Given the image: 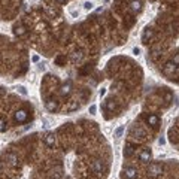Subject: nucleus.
<instances>
[{
	"mask_svg": "<svg viewBox=\"0 0 179 179\" xmlns=\"http://www.w3.org/2000/svg\"><path fill=\"white\" fill-rule=\"evenodd\" d=\"M148 173H149V176H152V178L160 176V175L163 173V166H161V164H158V163H152V164H149V167H148Z\"/></svg>",
	"mask_w": 179,
	"mask_h": 179,
	"instance_id": "f257e3e1",
	"label": "nucleus"
},
{
	"mask_svg": "<svg viewBox=\"0 0 179 179\" xmlns=\"http://www.w3.org/2000/svg\"><path fill=\"white\" fill-rule=\"evenodd\" d=\"M27 119H29V112L25 110V109H18L15 112V122L23 124V122L27 121Z\"/></svg>",
	"mask_w": 179,
	"mask_h": 179,
	"instance_id": "f03ea898",
	"label": "nucleus"
},
{
	"mask_svg": "<svg viewBox=\"0 0 179 179\" xmlns=\"http://www.w3.org/2000/svg\"><path fill=\"white\" fill-rule=\"evenodd\" d=\"M45 108L48 112H57L58 110V102L55 98H48V100L45 102Z\"/></svg>",
	"mask_w": 179,
	"mask_h": 179,
	"instance_id": "7ed1b4c3",
	"label": "nucleus"
},
{
	"mask_svg": "<svg viewBox=\"0 0 179 179\" xmlns=\"http://www.w3.org/2000/svg\"><path fill=\"white\" fill-rule=\"evenodd\" d=\"M122 175L125 179H136L137 178V169L136 167H125Z\"/></svg>",
	"mask_w": 179,
	"mask_h": 179,
	"instance_id": "20e7f679",
	"label": "nucleus"
},
{
	"mask_svg": "<svg viewBox=\"0 0 179 179\" xmlns=\"http://www.w3.org/2000/svg\"><path fill=\"white\" fill-rule=\"evenodd\" d=\"M152 36H154V31H152V29H149V27H146L143 30V35H142V43H149V41L152 39Z\"/></svg>",
	"mask_w": 179,
	"mask_h": 179,
	"instance_id": "39448f33",
	"label": "nucleus"
},
{
	"mask_svg": "<svg viewBox=\"0 0 179 179\" xmlns=\"http://www.w3.org/2000/svg\"><path fill=\"white\" fill-rule=\"evenodd\" d=\"M92 170H94V173L97 175H102L104 172V164L102 160H96L94 163H92Z\"/></svg>",
	"mask_w": 179,
	"mask_h": 179,
	"instance_id": "423d86ee",
	"label": "nucleus"
},
{
	"mask_svg": "<svg viewBox=\"0 0 179 179\" xmlns=\"http://www.w3.org/2000/svg\"><path fill=\"white\" fill-rule=\"evenodd\" d=\"M43 140H45V145H46V146L52 148V146L55 145V136H54V133H46L45 137H43Z\"/></svg>",
	"mask_w": 179,
	"mask_h": 179,
	"instance_id": "0eeeda50",
	"label": "nucleus"
},
{
	"mask_svg": "<svg viewBox=\"0 0 179 179\" xmlns=\"http://www.w3.org/2000/svg\"><path fill=\"white\" fill-rule=\"evenodd\" d=\"M72 92V82H66V84H63L61 87H60V94L61 96H69Z\"/></svg>",
	"mask_w": 179,
	"mask_h": 179,
	"instance_id": "6e6552de",
	"label": "nucleus"
},
{
	"mask_svg": "<svg viewBox=\"0 0 179 179\" xmlns=\"http://www.w3.org/2000/svg\"><path fill=\"white\" fill-rule=\"evenodd\" d=\"M146 122L151 125V127L155 128V127H158V124H160V118H158L157 115H152V114H151V115L146 116Z\"/></svg>",
	"mask_w": 179,
	"mask_h": 179,
	"instance_id": "1a4fd4ad",
	"label": "nucleus"
},
{
	"mask_svg": "<svg viewBox=\"0 0 179 179\" xmlns=\"http://www.w3.org/2000/svg\"><path fill=\"white\" fill-rule=\"evenodd\" d=\"M176 67H178V66H176L173 61H169L167 64L164 66V73H166V75H172V73H175Z\"/></svg>",
	"mask_w": 179,
	"mask_h": 179,
	"instance_id": "9d476101",
	"label": "nucleus"
},
{
	"mask_svg": "<svg viewBox=\"0 0 179 179\" xmlns=\"http://www.w3.org/2000/svg\"><path fill=\"white\" fill-rule=\"evenodd\" d=\"M139 158H140V161L148 163V161L151 160V151H149V149H143V151L140 152V155H139Z\"/></svg>",
	"mask_w": 179,
	"mask_h": 179,
	"instance_id": "9b49d317",
	"label": "nucleus"
},
{
	"mask_svg": "<svg viewBox=\"0 0 179 179\" xmlns=\"http://www.w3.org/2000/svg\"><path fill=\"white\" fill-rule=\"evenodd\" d=\"M130 8H131L133 12H139L142 9V2H140V0H133V2L130 3Z\"/></svg>",
	"mask_w": 179,
	"mask_h": 179,
	"instance_id": "f8f14e48",
	"label": "nucleus"
},
{
	"mask_svg": "<svg viewBox=\"0 0 179 179\" xmlns=\"http://www.w3.org/2000/svg\"><path fill=\"white\" fill-rule=\"evenodd\" d=\"M14 33L17 36H24L25 33H27V29L24 27V25H15V29H14Z\"/></svg>",
	"mask_w": 179,
	"mask_h": 179,
	"instance_id": "ddd939ff",
	"label": "nucleus"
},
{
	"mask_svg": "<svg viewBox=\"0 0 179 179\" xmlns=\"http://www.w3.org/2000/svg\"><path fill=\"white\" fill-rule=\"evenodd\" d=\"M78 109H79V103L76 100H72L67 104V108H66V110H67V112H73V110H78Z\"/></svg>",
	"mask_w": 179,
	"mask_h": 179,
	"instance_id": "4468645a",
	"label": "nucleus"
},
{
	"mask_svg": "<svg viewBox=\"0 0 179 179\" xmlns=\"http://www.w3.org/2000/svg\"><path fill=\"white\" fill-rule=\"evenodd\" d=\"M6 160H8L12 166H17L18 164V157L15 154H6Z\"/></svg>",
	"mask_w": 179,
	"mask_h": 179,
	"instance_id": "2eb2a0df",
	"label": "nucleus"
},
{
	"mask_svg": "<svg viewBox=\"0 0 179 179\" xmlns=\"http://www.w3.org/2000/svg\"><path fill=\"white\" fill-rule=\"evenodd\" d=\"M131 155H133V146H131L130 143H127V145H125V148H124V157L128 158Z\"/></svg>",
	"mask_w": 179,
	"mask_h": 179,
	"instance_id": "dca6fc26",
	"label": "nucleus"
},
{
	"mask_svg": "<svg viewBox=\"0 0 179 179\" xmlns=\"http://www.w3.org/2000/svg\"><path fill=\"white\" fill-rule=\"evenodd\" d=\"M106 109H108V110L116 109V103H115L114 100H108V103H106Z\"/></svg>",
	"mask_w": 179,
	"mask_h": 179,
	"instance_id": "f3484780",
	"label": "nucleus"
},
{
	"mask_svg": "<svg viewBox=\"0 0 179 179\" xmlns=\"http://www.w3.org/2000/svg\"><path fill=\"white\" fill-rule=\"evenodd\" d=\"M6 128H8V122H6V119H0V133L2 131H6Z\"/></svg>",
	"mask_w": 179,
	"mask_h": 179,
	"instance_id": "a211bd4d",
	"label": "nucleus"
},
{
	"mask_svg": "<svg viewBox=\"0 0 179 179\" xmlns=\"http://www.w3.org/2000/svg\"><path fill=\"white\" fill-rule=\"evenodd\" d=\"M124 133V125H119V127L115 130V137H121Z\"/></svg>",
	"mask_w": 179,
	"mask_h": 179,
	"instance_id": "6ab92c4d",
	"label": "nucleus"
},
{
	"mask_svg": "<svg viewBox=\"0 0 179 179\" xmlns=\"http://www.w3.org/2000/svg\"><path fill=\"white\" fill-rule=\"evenodd\" d=\"M17 91H18L21 96H27V90H25V87H23V85H18V87H17Z\"/></svg>",
	"mask_w": 179,
	"mask_h": 179,
	"instance_id": "aec40b11",
	"label": "nucleus"
},
{
	"mask_svg": "<svg viewBox=\"0 0 179 179\" xmlns=\"http://www.w3.org/2000/svg\"><path fill=\"white\" fill-rule=\"evenodd\" d=\"M133 134H134V136H139V137H143V136H145V133H143L142 128H134V130H133Z\"/></svg>",
	"mask_w": 179,
	"mask_h": 179,
	"instance_id": "412c9836",
	"label": "nucleus"
},
{
	"mask_svg": "<svg viewBox=\"0 0 179 179\" xmlns=\"http://www.w3.org/2000/svg\"><path fill=\"white\" fill-rule=\"evenodd\" d=\"M92 6H94V5H92V2H85V3H84V9L91 11V9H92Z\"/></svg>",
	"mask_w": 179,
	"mask_h": 179,
	"instance_id": "4be33fe9",
	"label": "nucleus"
},
{
	"mask_svg": "<svg viewBox=\"0 0 179 179\" xmlns=\"http://www.w3.org/2000/svg\"><path fill=\"white\" fill-rule=\"evenodd\" d=\"M64 60H66V58H64L63 55H60V57H57V58H55V63H57V64H60V66H61V64L64 63Z\"/></svg>",
	"mask_w": 179,
	"mask_h": 179,
	"instance_id": "5701e85b",
	"label": "nucleus"
},
{
	"mask_svg": "<svg viewBox=\"0 0 179 179\" xmlns=\"http://www.w3.org/2000/svg\"><path fill=\"white\" fill-rule=\"evenodd\" d=\"M73 60H75V61H81V60H82V54H81V52H76V54L73 55Z\"/></svg>",
	"mask_w": 179,
	"mask_h": 179,
	"instance_id": "b1692460",
	"label": "nucleus"
},
{
	"mask_svg": "<svg viewBox=\"0 0 179 179\" xmlns=\"http://www.w3.org/2000/svg\"><path fill=\"white\" fill-rule=\"evenodd\" d=\"M96 110H97V106H96V104H91V106H90V114H91V115H94V114H96Z\"/></svg>",
	"mask_w": 179,
	"mask_h": 179,
	"instance_id": "393cba45",
	"label": "nucleus"
},
{
	"mask_svg": "<svg viewBox=\"0 0 179 179\" xmlns=\"http://www.w3.org/2000/svg\"><path fill=\"white\" fill-rule=\"evenodd\" d=\"M172 61H173L176 66H179V54H175V55H173V60H172Z\"/></svg>",
	"mask_w": 179,
	"mask_h": 179,
	"instance_id": "a878e982",
	"label": "nucleus"
},
{
	"mask_svg": "<svg viewBox=\"0 0 179 179\" xmlns=\"http://www.w3.org/2000/svg\"><path fill=\"white\" fill-rule=\"evenodd\" d=\"M39 60H41V57H39V55H36V54H35V55L31 57V61H33V63H37Z\"/></svg>",
	"mask_w": 179,
	"mask_h": 179,
	"instance_id": "bb28decb",
	"label": "nucleus"
},
{
	"mask_svg": "<svg viewBox=\"0 0 179 179\" xmlns=\"http://www.w3.org/2000/svg\"><path fill=\"white\" fill-rule=\"evenodd\" d=\"M133 54L139 55V54H140V48H133Z\"/></svg>",
	"mask_w": 179,
	"mask_h": 179,
	"instance_id": "cd10ccee",
	"label": "nucleus"
},
{
	"mask_svg": "<svg viewBox=\"0 0 179 179\" xmlns=\"http://www.w3.org/2000/svg\"><path fill=\"white\" fill-rule=\"evenodd\" d=\"M106 94V88H102L100 91H98V96H100V97H103Z\"/></svg>",
	"mask_w": 179,
	"mask_h": 179,
	"instance_id": "c85d7f7f",
	"label": "nucleus"
},
{
	"mask_svg": "<svg viewBox=\"0 0 179 179\" xmlns=\"http://www.w3.org/2000/svg\"><path fill=\"white\" fill-rule=\"evenodd\" d=\"M158 143H160V145H164V143H166V139H164V137L161 136L160 139H158Z\"/></svg>",
	"mask_w": 179,
	"mask_h": 179,
	"instance_id": "c756f323",
	"label": "nucleus"
},
{
	"mask_svg": "<svg viewBox=\"0 0 179 179\" xmlns=\"http://www.w3.org/2000/svg\"><path fill=\"white\" fill-rule=\"evenodd\" d=\"M57 2H60V3H64V2H66V0H57Z\"/></svg>",
	"mask_w": 179,
	"mask_h": 179,
	"instance_id": "7c9ffc66",
	"label": "nucleus"
}]
</instances>
